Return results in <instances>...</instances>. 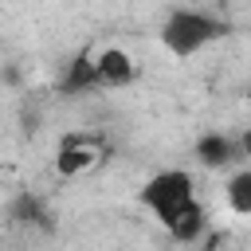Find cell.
Segmentation results:
<instances>
[{
  "mask_svg": "<svg viewBox=\"0 0 251 251\" xmlns=\"http://www.w3.org/2000/svg\"><path fill=\"white\" fill-rule=\"evenodd\" d=\"M141 204L157 216V224L180 247H192L208 231V212L196 196V180L184 169H165L141 184Z\"/></svg>",
  "mask_w": 251,
  "mask_h": 251,
  "instance_id": "cell-1",
  "label": "cell"
},
{
  "mask_svg": "<svg viewBox=\"0 0 251 251\" xmlns=\"http://www.w3.org/2000/svg\"><path fill=\"white\" fill-rule=\"evenodd\" d=\"M224 35H227V24L200 8H173L161 24V47L176 59H192Z\"/></svg>",
  "mask_w": 251,
  "mask_h": 251,
  "instance_id": "cell-2",
  "label": "cell"
},
{
  "mask_svg": "<svg viewBox=\"0 0 251 251\" xmlns=\"http://www.w3.org/2000/svg\"><path fill=\"white\" fill-rule=\"evenodd\" d=\"M106 141L102 137H94V133H67L63 141H59V157H55V169L63 173V176H78V173H86V169H94V165H102L106 161Z\"/></svg>",
  "mask_w": 251,
  "mask_h": 251,
  "instance_id": "cell-3",
  "label": "cell"
},
{
  "mask_svg": "<svg viewBox=\"0 0 251 251\" xmlns=\"http://www.w3.org/2000/svg\"><path fill=\"white\" fill-rule=\"evenodd\" d=\"M192 153H196V161H200L204 169H227V165H235V161L243 157V141L216 129V133H204Z\"/></svg>",
  "mask_w": 251,
  "mask_h": 251,
  "instance_id": "cell-4",
  "label": "cell"
},
{
  "mask_svg": "<svg viewBox=\"0 0 251 251\" xmlns=\"http://www.w3.org/2000/svg\"><path fill=\"white\" fill-rule=\"evenodd\" d=\"M102 82H98V55L94 51H78L71 63H67V71H63V78H59V90L63 94H90V90H98Z\"/></svg>",
  "mask_w": 251,
  "mask_h": 251,
  "instance_id": "cell-5",
  "label": "cell"
},
{
  "mask_svg": "<svg viewBox=\"0 0 251 251\" xmlns=\"http://www.w3.org/2000/svg\"><path fill=\"white\" fill-rule=\"evenodd\" d=\"M133 78H137V67H133V59H129V51H122V47L98 51V82H102L106 90L129 86Z\"/></svg>",
  "mask_w": 251,
  "mask_h": 251,
  "instance_id": "cell-6",
  "label": "cell"
},
{
  "mask_svg": "<svg viewBox=\"0 0 251 251\" xmlns=\"http://www.w3.org/2000/svg\"><path fill=\"white\" fill-rule=\"evenodd\" d=\"M224 196H227V208H231L235 216H251V169L231 173V176H227Z\"/></svg>",
  "mask_w": 251,
  "mask_h": 251,
  "instance_id": "cell-7",
  "label": "cell"
},
{
  "mask_svg": "<svg viewBox=\"0 0 251 251\" xmlns=\"http://www.w3.org/2000/svg\"><path fill=\"white\" fill-rule=\"evenodd\" d=\"M239 141H243V157H251V129H247V133H243Z\"/></svg>",
  "mask_w": 251,
  "mask_h": 251,
  "instance_id": "cell-8",
  "label": "cell"
}]
</instances>
